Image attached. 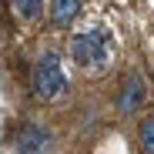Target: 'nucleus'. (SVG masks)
I'll use <instances>...</instances> for the list:
<instances>
[{
  "label": "nucleus",
  "mask_w": 154,
  "mask_h": 154,
  "mask_svg": "<svg viewBox=\"0 0 154 154\" xmlns=\"http://www.w3.org/2000/svg\"><path fill=\"white\" fill-rule=\"evenodd\" d=\"M74 64L87 74H104L111 64V34L107 30H84L70 40Z\"/></svg>",
  "instance_id": "nucleus-1"
},
{
  "label": "nucleus",
  "mask_w": 154,
  "mask_h": 154,
  "mask_svg": "<svg viewBox=\"0 0 154 154\" xmlns=\"http://www.w3.org/2000/svg\"><path fill=\"white\" fill-rule=\"evenodd\" d=\"M34 94L40 100H60L67 94V74L60 67V54L57 50H44L34 64Z\"/></svg>",
  "instance_id": "nucleus-2"
},
{
  "label": "nucleus",
  "mask_w": 154,
  "mask_h": 154,
  "mask_svg": "<svg viewBox=\"0 0 154 154\" xmlns=\"http://www.w3.org/2000/svg\"><path fill=\"white\" fill-rule=\"evenodd\" d=\"M14 147H17V154H50L54 151V134H50V127H44L37 121H27V124L17 127Z\"/></svg>",
  "instance_id": "nucleus-3"
},
{
  "label": "nucleus",
  "mask_w": 154,
  "mask_h": 154,
  "mask_svg": "<svg viewBox=\"0 0 154 154\" xmlns=\"http://www.w3.org/2000/svg\"><path fill=\"white\" fill-rule=\"evenodd\" d=\"M144 100H147V84H144V77L137 74V70H131L124 77V84H121V94H117V107H121V114H137L141 107H144Z\"/></svg>",
  "instance_id": "nucleus-4"
},
{
  "label": "nucleus",
  "mask_w": 154,
  "mask_h": 154,
  "mask_svg": "<svg viewBox=\"0 0 154 154\" xmlns=\"http://www.w3.org/2000/svg\"><path fill=\"white\" fill-rule=\"evenodd\" d=\"M81 17V0H50V23L54 27H70Z\"/></svg>",
  "instance_id": "nucleus-5"
},
{
  "label": "nucleus",
  "mask_w": 154,
  "mask_h": 154,
  "mask_svg": "<svg viewBox=\"0 0 154 154\" xmlns=\"http://www.w3.org/2000/svg\"><path fill=\"white\" fill-rule=\"evenodd\" d=\"M10 7H14V14L20 17V20H40V14H44V0H10Z\"/></svg>",
  "instance_id": "nucleus-6"
},
{
  "label": "nucleus",
  "mask_w": 154,
  "mask_h": 154,
  "mask_svg": "<svg viewBox=\"0 0 154 154\" xmlns=\"http://www.w3.org/2000/svg\"><path fill=\"white\" fill-rule=\"evenodd\" d=\"M137 137H141V147H144L147 154H154V117H144V121H141Z\"/></svg>",
  "instance_id": "nucleus-7"
}]
</instances>
